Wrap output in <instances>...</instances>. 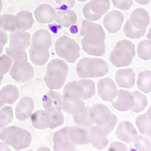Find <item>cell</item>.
Listing matches in <instances>:
<instances>
[{
    "instance_id": "cell-1",
    "label": "cell",
    "mask_w": 151,
    "mask_h": 151,
    "mask_svg": "<svg viewBox=\"0 0 151 151\" xmlns=\"http://www.w3.org/2000/svg\"><path fill=\"white\" fill-rule=\"evenodd\" d=\"M83 51L90 55L102 56L106 52V34L100 25L83 20L81 29Z\"/></svg>"
},
{
    "instance_id": "cell-2",
    "label": "cell",
    "mask_w": 151,
    "mask_h": 151,
    "mask_svg": "<svg viewBox=\"0 0 151 151\" xmlns=\"http://www.w3.org/2000/svg\"><path fill=\"white\" fill-rule=\"evenodd\" d=\"M68 73V66L63 59H54L49 62L44 76V82L50 90H59L64 85Z\"/></svg>"
},
{
    "instance_id": "cell-3",
    "label": "cell",
    "mask_w": 151,
    "mask_h": 151,
    "mask_svg": "<svg viewBox=\"0 0 151 151\" xmlns=\"http://www.w3.org/2000/svg\"><path fill=\"white\" fill-rule=\"evenodd\" d=\"M76 71L82 79L100 78L109 72V65L102 59L85 58L78 62Z\"/></svg>"
},
{
    "instance_id": "cell-4",
    "label": "cell",
    "mask_w": 151,
    "mask_h": 151,
    "mask_svg": "<svg viewBox=\"0 0 151 151\" xmlns=\"http://www.w3.org/2000/svg\"><path fill=\"white\" fill-rule=\"evenodd\" d=\"M32 139V135L28 130L18 127H10L3 129L1 140L9 146L19 150L29 147Z\"/></svg>"
},
{
    "instance_id": "cell-5",
    "label": "cell",
    "mask_w": 151,
    "mask_h": 151,
    "mask_svg": "<svg viewBox=\"0 0 151 151\" xmlns=\"http://www.w3.org/2000/svg\"><path fill=\"white\" fill-rule=\"evenodd\" d=\"M135 56V45L130 41L123 40L116 44L109 58L112 65L120 68L130 65Z\"/></svg>"
},
{
    "instance_id": "cell-6",
    "label": "cell",
    "mask_w": 151,
    "mask_h": 151,
    "mask_svg": "<svg viewBox=\"0 0 151 151\" xmlns=\"http://www.w3.org/2000/svg\"><path fill=\"white\" fill-rule=\"evenodd\" d=\"M55 48L57 55L69 63H74L80 57L79 44L67 36H62L57 40Z\"/></svg>"
},
{
    "instance_id": "cell-7",
    "label": "cell",
    "mask_w": 151,
    "mask_h": 151,
    "mask_svg": "<svg viewBox=\"0 0 151 151\" xmlns=\"http://www.w3.org/2000/svg\"><path fill=\"white\" fill-rule=\"evenodd\" d=\"M10 76L19 83H26L34 77L35 70L33 66L27 61L14 62L9 71Z\"/></svg>"
},
{
    "instance_id": "cell-8",
    "label": "cell",
    "mask_w": 151,
    "mask_h": 151,
    "mask_svg": "<svg viewBox=\"0 0 151 151\" xmlns=\"http://www.w3.org/2000/svg\"><path fill=\"white\" fill-rule=\"evenodd\" d=\"M55 150H76V145L69 137V127L63 128L54 134L53 138Z\"/></svg>"
},
{
    "instance_id": "cell-9",
    "label": "cell",
    "mask_w": 151,
    "mask_h": 151,
    "mask_svg": "<svg viewBox=\"0 0 151 151\" xmlns=\"http://www.w3.org/2000/svg\"><path fill=\"white\" fill-rule=\"evenodd\" d=\"M90 114L94 124L102 127L109 120L113 113L105 105L97 104L90 108Z\"/></svg>"
},
{
    "instance_id": "cell-10",
    "label": "cell",
    "mask_w": 151,
    "mask_h": 151,
    "mask_svg": "<svg viewBox=\"0 0 151 151\" xmlns=\"http://www.w3.org/2000/svg\"><path fill=\"white\" fill-rule=\"evenodd\" d=\"M97 92L102 100L111 102L116 97L117 87L115 82L111 78H103L98 82Z\"/></svg>"
},
{
    "instance_id": "cell-11",
    "label": "cell",
    "mask_w": 151,
    "mask_h": 151,
    "mask_svg": "<svg viewBox=\"0 0 151 151\" xmlns=\"http://www.w3.org/2000/svg\"><path fill=\"white\" fill-rule=\"evenodd\" d=\"M52 44L51 34L45 29L36 31L31 37V45L39 51L49 50Z\"/></svg>"
},
{
    "instance_id": "cell-12",
    "label": "cell",
    "mask_w": 151,
    "mask_h": 151,
    "mask_svg": "<svg viewBox=\"0 0 151 151\" xmlns=\"http://www.w3.org/2000/svg\"><path fill=\"white\" fill-rule=\"evenodd\" d=\"M124 22V16L119 10H112L106 15L103 24L105 29L110 33L118 32Z\"/></svg>"
},
{
    "instance_id": "cell-13",
    "label": "cell",
    "mask_w": 151,
    "mask_h": 151,
    "mask_svg": "<svg viewBox=\"0 0 151 151\" xmlns=\"http://www.w3.org/2000/svg\"><path fill=\"white\" fill-rule=\"evenodd\" d=\"M117 98L111 102L112 106L119 111H127L129 110L134 104L133 94L124 90L117 91Z\"/></svg>"
},
{
    "instance_id": "cell-14",
    "label": "cell",
    "mask_w": 151,
    "mask_h": 151,
    "mask_svg": "<svg viewBox=\"0 0 151 151\" xmlns=\"http://www.w3.org/2000/svg\"><path fill=\"white\" fill-rule=\"evenodd\" d=\"M90 143L92 146L98 150L105 149L109 144L108 134L101 128L96 125L89 128Z\"/></svg>"
},
{
    "instance_id": "cell-15",
    "label": "cell",
    "mask_w": 151,
    "mask_h": 151,
    "mask_svg": "<svg viewBox=\"0 0 151 151\" xmlns=\"http://www.w3.org/2000/svg\"><path fill=\"white\" fill-rule=\"evenodd\" d=\"M9 46L12 48L26 50L31 45V35L26 31H16L9 36Z\"/></svg>"
},
{
    "instance_id": "cell-16",
    "label": "cell",
    "mask_w": 151,
    "mask_h": 151,
    "mask_svg": "<svg viewBox=\"0 0 151 151\" xmlns=\"http://www.w3.org/2000/svg\"><path fill=\"white\" fill-rule=\"evenodd\" d=\"M35 108L33 100L28 96L20 99L15 108V117L19 121H25L30 118Z\"/></svg>"
},
{
    "instance_id": "cell-17",
    "label": "cell",
    "mask_w": 151,
    "mask_h": 151,
    "mask_svg": "<svg viewBox=\"0 0 151 151\" xmlns=\"http://www.w3.org/2000/svg\"><path fill=\"white\" fill-rule=\"evenodd\" d=\"M119 139L127 143L133 142L138 135L133 124L129 121H123L119 124L116 132Z\"/></svg>"
},
{
    "instance_id": "cell-18",
    "label": "cell",
    "mask_w": 151,
    "mask_h": 151,
    "mask_svg": "<svg viewBox=\"0 0 151 151\" xmlns=\"http://www.w3.org/2000/svg\"><path fill=\"white\" fill-rule=\"evenodd\" d=\"M34 15L35 19L38 22L49 24L55 21L56 12L51 5L44 3L36 7L34 12Z\"/></svg>"
},
{
    "instance_id": "cell-19",
    "label": "cell",
    "mask_w": 151,
    "mask_h": 151,
    "mask_svg": "<svg viewBox=\"0 0 151 151\" xmlns=\"http://www.w3.org/2000/svg\"><path fill=\"white\" fill-rule=\"evenodd\" d=\"M135 73L131 68L120 69L115 74V79L119 87L130 89L135 83Z\"/></svg>"
},
{
    "instance_id": "cell-20",
    "label": "cell",
    "mask_w": 151,
    "mask_h": 151,
    "mask_svg": "<svg viewBox=\"0 0 151 151\" xmlns=\"http://www.w3.org/2000/svg\"><path fill=\"white\" fill-rule=\"evenodd\" d=\"M130 22L137 29H146L150 22V16L148 12L143 8L135 9L131 15Z\"/></svg>"
},
{
    "instance_id": "cell-21",
    "label": "cell",
    "mask_w": 151,
    "mask_h": 151,
    "mask_svg": "<svg viewBox=\"0 0 151 151\" xmlns=\"http://www.w3.org/2000/svg\"><path fill=\"white\" fill-rule=\"evenodd\" d=\"M69 137L75 145H84L90 143L89 132L78 126L69 127Z\"/></svg>"
},
{
    "instance_id": "cell-22",
    "label": "cell",
    "mask_w": 151,
    "mask_h": 151,
    "mask_svg": "<svg viewBox=\"0 0 151 151\" xmlns=\"http://www.w3.org/2000/svg\"><path fill=\"white\" fill-rule=\"evenodd\" d=\"M83 88L79 81H72L65 85L63 90V99L68 100L82 99Z\"/></svg>"
},
{
    "instance_id": "cell-23",
    "label": "cell",
    "mask_w": 151,
    "mask_h": 151,
    "mask_svg": "<svg viewBox=\"0 0 151 151\" xmlns=\"http://www.w3.org/2000/svg\"><path fill=\"white\" fill-rule=\"evenodd\" d=\"M63 96L53 90L49 91L42 99V105L45 110H61Z\"/></svg>"
},
{
    "instance_id": "cell-24",
    "label": "cell",
    "mask_w": 151,
    "mask_h": 151,
    "mask_svg": "<svg viewBox=\"0 0 151 151\" xmlns=\"http://www.w3.org/2000/svg\"><path fill=\"white\" fill-rule=\"evenodd\" d=\"M16 29L18 31H27L30 29L34 24L32 14L28 10H21L15 17Z\"/></svg>"
},
{
    "instance_id": "cell-25",
    "label": "cell",
    "mask_w": 151,
    "mask_h": 151,
    "mask_svg": "<svg viewBox=\"0 0 151 151\" xmlns=\"http://www.w3.org/2000/svg\"><path fill=\"white\" fill-rule=\"evenodd\" d=\"M55 21L61 26L67 28L77 22L78 17L73 10H60L56 12Z\"/></svg>"
},
{
    "instance_id": "cell-26",
    "label": "cell",
    "mask_w": 151,
    "mask_h": 151,
    "mask_svg": "<svg viewBox=\"0 0 151 151\" xmlns=\"http://www.w3.org/2000/svg\"><path fill=\"white\" fill-rule=\"evenodd\" d=\"M45 122L48 128L55 129L64 123V117L60 110H44Z\"/></svg>"
},
{
    "instance_id": "cell-27",
    "label": "cell",
    "mask_w": 151,
    "mask_h": 151,
    "mask_svg": "<svg viewBox=\"0 0 151 151\" xmlns=\"http://www.w3.org/2000/svg\"><path fill=\"white\" fill-rule=\"evenodd\" d=\"M73 120L78 127L84 128H89L94 125L90 117L89 107H85L83 111L74 114Z\"/></svg>"
},
{
    "instance_id": "cell-28",
    "label": "cell",
    "mask_w": 151,
    "mask_h": 151,
    "mask_svg": "<svg viewBox=\"0 0 151 151\" xmlns=\"http://www.w3.org/2000/svg\"><path fill=\"white\" fill-rule=\"evenodd\" d=\"M85 107V104L82 99L76 100H68L63 99L62 109L70 114H76L83 110Z\"/></svg>"
},
{
    "instance_id": "cell-29",
    "label": "cell",
    "mask_w": 151,
    "mask_h": 151,
    "mask_svg": "<svg viewBox=\"0 0 151 151\" xmlns=\"http://www.w3.org/2000/svg\"><path fill=\"white\" fill-rule=\"evenodd\" d=\"M30 59L36 65H44L48 60L50 57L49 50L39 51L31 45L29 50Z\"/></svg>"
},
{
    "instance_id": "cell-30",
    "label": "cell",
    "mask_w": 151,
    "mask_h": 151,
    "mask_svg": "<svg viewBox=\"0 0 151 151\" xmlns=\"http://www.w3.org/2000/svg\"><path fill=\"white\" fill-rule=\"evenodd\" d=\"M87 5L94 14L102 17L109 9L111 3L109 0H91Z\"/></svg>"
},
{
    "instance_id": "cell-31",
    "label": "cell",
    "mask_w": 151,
    "mask_h": 151,
    "mask_svg": "<svg viewBox=\"0 0 151 151\" xmlns=\"http://www.w3.org/2000/svg\"><path fill=\"white\" fill-rule=\"evenodd\" d=\"M5 104H12L19 99L20 93L18 87L13 85H8L1 90Z\"/></svg>"
},
{
    "instance_id": "cell-32",
    "label": "cell",
    "mask_w": 151,
    "mask_h": 151,
    "mask_svg": "<svg viewBox=\"0 0 151 151\" xmlns=\"http://www.w3.org/2000/svg\"><path fill=\"white\" fill-rule=\"evenodd\" d=\"M151 72L145 70L139 73L137 81L138 90L145 93H149L151 91Z\"/></svg>"
},
{
    "instance_id": "cell-33",
    "label": "cell",
    "mask_w": 151,
    "mask_h": 151,
    "mask_svg": "<svg viewBox=\"0 0 151 151\" xmlns=\"http://www.w3.org/2000/svg\"><path fill=\"white\" fill-rule=\"evenodd\" d=\"M135 124L142 135L150 137V120L146 114L138 116L135 120Z\"/></svg>"
},
{
    "instance_id": "cell-34",
    "label": "cell",
    "mask_w": 151,
    "mask_h": 151,
    "mask_svg": "<svg viewBox=\"0 0 151 151\" xmlns=\"http://www.w3.org/2000/svg\"><path fill=\"white\" fill-rule=\"evenodd\" d=\"M146 32V29L139 30L132 26L130 19H128L123 27V32L125 36L133 40H138L143 36Z\"/></svg>"
},
{
    "instance_id": "cell-35",
    "label": "cell",
    "mask_w": 151,
    "mask_h": 151,
    "mask_svg": "<svg viewBox=\"0 0 151 151\" xmlns=\"http://www.w3.org/2000/svg\"><path fill=\"white\" fill-rule=\"evenodd\" d=\"M132 94L134 97V104L130 110L134 112H140L143 111L147 105V97L138 91H133Z\"/></svg>"
},
{
    "instance_id": "cell-36",
    "label": "cell",
    "mask_w": 151,
    "mask_h": 151,
    "mask_svg": "<svg viewBox=\"0 0 151 151\" xmlns=\"http://www.w3.org/2000/svg\"><path fill=\"white\" fill-rule=\"evenodd\" d=\"M137 55L140 59L147 60L151 58V42L150 40H143L138 44L137 48Z\"/></svg>"
},
{
    "instance_id": "cell-37",
    "label": "cell",
    "mask_w": 151,
    "mask_h": 151,
    "mask_svg": "<svg viewBox=\"0 0 151 151\" xmlns=\"http://www.w3.org/2000/svg\"><path fill=\"white\" fill-rule=\"evenodd\" d=\"M14 119V111L12 107L6 106L0 109V128L4 129Z\"/></svg>"
},
{
    "instance_id": "cell-38",
    "label": "cell",
    "mask_w": 151,
    "mask_h": 151,
    "mask_svg": "<svg viewBox=\"0 0 151 151\" xmlns=\"http://www.w3.org/2000/svg\"><path fill=\"white\" fill-rule=\"evenodd\" d=\"M32 124L37 129H46L47 127L45 122L44 110H38L32 113L30 116Z\"/></svg>"
},
{
    "instance_id": "cell-39",
    "label": "cell",
    "mask_w": 151,
    "mask_h": 151,
    "mask_svg": "<svg viewBox=\"0 0 151 151\" xmlns=\"http://www.w3.org/2000/svg\"><path fill=\"white\" fill-rule=\"evenodd\" d=\"M6 55L11 58L13 62L27 61L28 60L27 53L26 50L9 47L6 48Z\"/></svg>"
},
{
    "instance_id": "cell-40",
    "label": "cell",
    "mask_w": 151,
    "mask_h": 151,
    "mask_svg": "<svg viewBox=\"0 0 151 151\" xmlns=\"http://www.w3.org/2000/svg\"><path fill=\"white\" fill-rule=\"evenodd\" d=\"M79 81L82 84L83 88V94L82 99L88 100L93 97L96 92V86L94 81L90 79H81Z\"/></svg>"
},
{
    "instance_id": "cell-41",
    "label": "cell",
    "mask_w": 151,
    "mask_h": 151,
    "mask_svg": "<svg viewBox=\"0 0 151 151\" xmlns=\"http://www.w3.org/2000/svg\"><path fill=\"white\" fill-rule=\"evenodd\" d=\"M1 15L3 18L2 29L6 32H9L11 33L17 31L15 24V15L8 14Z\"/></svg>"
},
{
    "instance_id": "cell-42",
    "label": "cell",
    "mask_w": 151,
    "mask_h": 151,
    "mask_svg": "<svg viewBox=\"0 0 151 151\" xmlns=\"http://www.w3.org/2000/svg\"><path fill=\"white\" fill-rule=\"evenodd\" d=\"M133 142L134 147L138 150H150V142L145 136L138 135Z\"/></svg>"
},
{
    "instance_id": "cell-43",
    "label": "cell",
    "mask_w": 151,
    "mask_h": 151,
    "mask_svg": "<svg viewBox=\"0 0 151 151\" xmlns=\"http://www.w3.org/2000/svg\"><path fill=\"white\" fill-rule=\"evenodd\" d=\"M13 61L7 55H3L0 56V71L4 75L10 71Z\"/></svg>"
},
{
    "instance_id": "cell-44",
    "label": "cell",
    "mask_w": 151,
    "mask_h": 151,
    "mask_svg": "<svg viewBox=\"0 0 151 151\" xmlns=\"http://www.w3.org/2000/svg\"><path fill=\"white\" fill-rule=\"evenodd\" d=\"M112 3L115 7L120 10H128L133 5V0H112Z\"/></svg>"
},
{
    "instance_id": "cell-45",
    "label": "cell",
    "mask_w": 151,
    "mask_h": 151,
    "mask_svg": "<svg viewBox=\"0 0 151 151\" xmlns=\"http://www.w3.org/2000/svg\"><path fill=\"white\" fill-rule=\"evenodd\" d=\"M117 123V117L114 114H113L111 118L109 119V120L105 124H104L103 127L100 128H101L108 135L110 132L112 131L113 129H114Z\"/></svg>"
},
{
    "instance_id": "cell-46",
    "label": "cell",
    "mask_w": 151,
    "mask_h": 151,
    "mask_svg": "<svg viewBox=\"0 0 151 151\" xmlns=\"http://www.w3.org/2000/svg\"><path fill=\"white\" fill-rule=\"evenodd\" d=\"M83 14L85 17V18L90 21H96L100 18H102V17H100L99 15L94 14L93 12L89 9L88 6L87 4H86L83 7Z\"/></svg>"
},
{
    "instance_id": "cell-47",
    "label": "cell",
    "mask_w": 151,
    "mask_h": 151,
    "mask_svg": "<svg viewBox=\"0 0 151 151\" xmlns=\"http://www.w3.org/2000/svg\"><path fill=\"white\" fill-rule=\"evenodd\" d=\"M108 150H128V147L122 143L114 142L111 143Z\"/></svg>"
},
{
    "instance_id": "cell-48",
    "label": "cell",
    "mask_w": 151,
    "mask_h": 151,
    "mask_svg": "<svg viewBox=\"0 0 151 151\" xmlns=\"http://www.w3.org/2000/svg\"><path fill=\"white\" fill-rule=\"evenodd\" d=\"M55 1L57 4L67 8H71L75 4V0H55Z\"/></svg>"
},
{
    "instance_id": "cell-49",
    "label": "cell",
    "mask_w": 151,
    "mask_h": 151,
    "mask_svg": "<svg viewBox=\"0 0 151 151\" xmlns=\"http://www.w3.org/2000/svg\"><path fill=\"white\" fill-rule=\"evenodd\" d=\"M8 41V36L6 31L1 29L0 30V49H4Z\"/></svg>"
},
{
    "instance_id": "cell-50",
    "label": "cell",
    "mask_w": 151,
    "mask_h": 151,
    "mask_svg": "<svg viewBox=\"0 0 151 151\" xmlns=\"http://www.w3.org/2000/svg\"><path fill=\"white\" fill-rule=\"evenodd\" d=\"M0 150H10V149L9 148V146L5 143L4 142H0Z\"/></svg>"
},
{
    "instance_id": "cell-51",
    "label": "cell",
    "mask_w": 151,
    "mask_h": 151,
    "mask_svg": "<svg viewBox=\"0 0 151 151\" xmlns=\"http://www.w3.org/2000/svg\"><path fill=\"white\" fill-rule=\"evenodd\" d=\"M133 1H135L136 3L140 5H146L150 1V0H133Z\"/></svg>"
},
{
    "instance_id": "cell-52",
    "label": "cell",
    "mask_w": 151,
    "mask_h": 151,
    "mask_svg": "<svg viewBox=\"0 0 151 151\" xmlns=\"http://www.w3.org/2000/svg\"><path fill=\"white\" fill-rule=\"evenodd\" d=\"M5 102H4V100L3 99V97L2 96V94H1V91L0 90V109L1 108H3L4 105H5Z\"/></svg>"
},
{
    "instance_id": "cell-53",
    "label": "cell",
    "mask_w": 151,
    "mask_h": 151,
    "mask_svg": "<svg viewBox=\"0 0 151 151\" xmlns=\"http://www.w3.org/2000/svg\"><path fill=\"white\" fill-rule=\"evenodd\" d=\"M4 74L1 71H0V85L1 84V82L4 78Z\"/></svg>"
},
{
    "instance_id": "cell-54",
    "label": "cell",
    "mask_w": 151,
    "mask_h": 151,
    "mask_svg": "<svg viewBox=\"0 0 151 151\" xmlns=\"http://www.w3.org/2000/svg\"><path fill=\"white\" fill-rule=\"evenodd\" d=\"M37 150H50V149L48 147H41L39 149H37Z\"/></svg>"
},
{
    "instance_id": "cell-55",
    "label": "cell",
    "mask_w": 151,
    "mask_h": 151,
    "mask_svg": "<svg viewBox=\"0 0 151 151\" xmlns=\"http://www.w3.org/2000/svg\"><path fill=\"white\" fill-rule=\"evenodd\" d=\"M2 26H3V18H2V15H0V30L2 29Z\"/></svg>"
},
{
    "instance_id": "cell-56",
    "label": "cell",
    "mask_w": 151,
    "mask_h": 151,
    "mask_svg": "<svg viewBox=\"0 0 151 151\" xmlns=\"http://www.w3.org/2000/svg\"><path fill=\"white\" fill-rule=\"evenodd\" d=\"M3 7V1H1V0H0V14H1V12H2Z\"/></svg>"
},
{
    "instance_id": "cell-57",
    "label": "cell",
    "mask_w": 151,
    "mask_h": 151,
    "mask_svg": "<svg viewBox=\"0 0 151 151\" xmlns=\"http://www.w3.org/2000/svg\"><path fill=\"white\" fill-rule=\"evenodd\" d=\"M146 115L147 116L148 118L150 120V108H149V109H148V111H147V112Z\"/></svg>"
},
{
    "instance_id": "cell-58",
    "label": "cell",
    "mask_w": 151,
    "mask_h": 151,
    "mask_svg": "<svg viewBox=\"0 0 151 151\" xmlns=\"http://www.w3.org/2000/svg\"><path fill=\"white\" fill-rule=\"evenodd\" d=\"M147 39L150 40V28L149 29V33H148V35H147Z\"/></svg>"
},
{
    "instance_id": "cell-59",
    "label": "cell",
    "mask_w": 151,
    "mask_h": 151,
    "mask_svg": "<svg viewBox=\"0 0 151 151\" xmlns=\"http://www.w3.org/2000/svg\"><path fill=\"white\" fill-rule=\"evenodd\" d=\"M3 129H1L0 128V140L1 139V134H2V131H3Z\"/></svg>"
},
{
    "instance_id": "cell-60",
    "label": "cell",
    "mask_w": 151,
    "mask_h": 151,
    "mask_svg": "<svg viewBox=\"0 0 151 151\" xmlns=\"http://www.w3.org/2000/svg\"><path fill=\"white\" fill-rule=\"evenodd\" d=\"M76 1H79V2H85V1H88V0H76Z\"/></svg>"
},
{
    "instance_id": "cell-61",
    "label": "cell",
    "mask_w": 151,
    "mask_h": 151,
    "mask_svg": "<svg viewBox=\"0 0 151 151\" xmlns=\"http://www.w3.org/2000/svg\"><path fill=\"white\" fill-rule=\"evenodd\" d=\"M3 49H0V55H1V53H3Z\"/></svg>"
},
{
    "instance_id": "cell-62",
    "label": "cell",
    "mask_w": 151,
    "mask_h": 151,
    "mask_svg": "<svg viewBox=\"0 0 151 151\" xmlns=\"http://www.w3.org/2000/svg\"><path fill=\"white\" fill-rule=\"evenodd\" d=\"M40 1H42V0H40Z\"/></svg>"
}]
</instances>
